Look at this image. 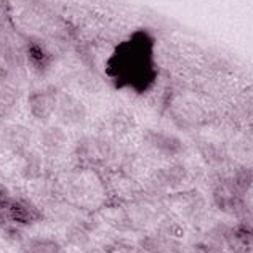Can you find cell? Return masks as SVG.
<instances>
[{
  "instance_id": "1",
  "label": "cell",
  "mask_w": 253,
  "mask_h": 253,
  "mask_svg": "<svg viewBox=\"0 0 253 253\" xmlns=\"http://www.w3.org/2000/svg\"><path fill=\"white\" fill-rule=\"evenodd\" d=\"M3 143L6 144V148L16 152V154H24L31 146V133L23 128L21 125H13L5 130Z\"/></svg>"
},
{
  "instance_id": "2",
  "label": "cell",
  "mask_w": 253,
  "mask_h": 253,
  "mask_svg": "<svg viewBox=\"0 0 253 253\" xmlns=\"http://www.w3.org/2000/svg\"><path fill=\"white\" fill-rule=\"evenodd\" d=\"M6 211L13 221L21 224H29L39 219V211L34 209V205L26 201H13Z\"/></svg>"
},
{
  "instance_id": "3",
  "label": "cell",
  "mask_w": 253,
  "mask_h": 253,
  "mask_svg": "<svg viewBox=\"0 0 253 253\" xmlns=\"http://www.w3.org/2000/svg\"><path fill=\"white\" fill-rule=\"evenodd\" d=\"M56 109V99L46 95V93H39V95L31 98V112L36 119H48L53 111Z\"/></svg>"
},
{
  "instance_id": "4",
  "label": "cell",
  "mask_w": 253,
  "mask_h": 253,
  "mask_svg": "<svg viewBox=\"0 0 253 253\" xmlns=\"http://www.w3.org/2000/svg\"><path fill=\"white\" fill-rule=\"evenodd\" d=\"M43 169V159L36 151H28L23 154L21 164V176L24 179H37L42 175Z\"/></svg>"
},
{
  "instance_id": "5",
  "label": "cell",
  "mask_w": 253,
  "mask_h": 253,
  "mask_svg": "<svg viewBox=\"0 0 253 253\" xmlns=\"http://www.w3.org/2000/svg\"><path fill=\"white\" fill-rule=\"evenodd\" d=\"M42 144L48 151L61 149L66 144V133L61 128H58V126H51V128L42 133Z\"/></svg>"
},
{
  "instance_id": "6",
  "label": "cell",
  "mask_w": 253,
  "mask_h": 253,
  "mask_svg": "<svg viewBox=\"0 0 253 253\" xmlns=\"http://www.w3.org/2000/svg\"><path fill=\"white\" fill-rule=\"evenodd\" d=\"M66 241H68L72 247L77 249H86L90 245V236L81 226H69L66 229Z\"/></svg>"
},
{
  "instance_id": "7",
  "label": "cell",
  "mask_w": 253,
  "mask_h": 253,
  "mask_svg": "<svg viewBox=\"0 0 253 253\" xmlns=\"http://www.w3.org/2000/svg\"><path fill=\"white\" fill-rule=\"evenodd\" d=\"M29 253H63V247L53 239H34L29 242Z\"/></svg>"
},
{
  "instance_id": "8",
  "label": "cell",
  "mask_w": 253,
  "mask_h": 253,
  "mask_svg": "<svg viewBox=\"0 0 253 253\" xmlns=\"http://www.w3.org/2000/svg\"><path fill=\"white\" fill-rule=\"evenodd\" d=\"M16 104V98L10 93H0V117H10L13 108Z\"/></svg>"
},
{
  "instance_id": "9",
  "label": "cell",
  "mask_w": 253,
  "mask_h": 253,
  "mask_svg": "<svg viewBox=\"0 0 253 253\" xmlns=\"http://www.w3.org/2000/svg\"><path fill=\"white\" fill-rule=\"evenodd\" d=\"M13 199H11V194L6 186L0 184V211H6L8 207L11 205Z\"/></svg>"
},
{
  "instance_id": "10",
  "label": "cell",
  "mask_w": 253,
  "mask_h": 253,
  "mask_svg": "<svg viewBox=\"0 0 253 253\" xmlns=\"http://www.w3.org/2000/svg\"><path fill=\"white\" fill-rule=\"evenodd\" d=\"M84 253H106L104 250H101V249H98V247H86V249H84Z\"/></svg>"
}]
</instances>
